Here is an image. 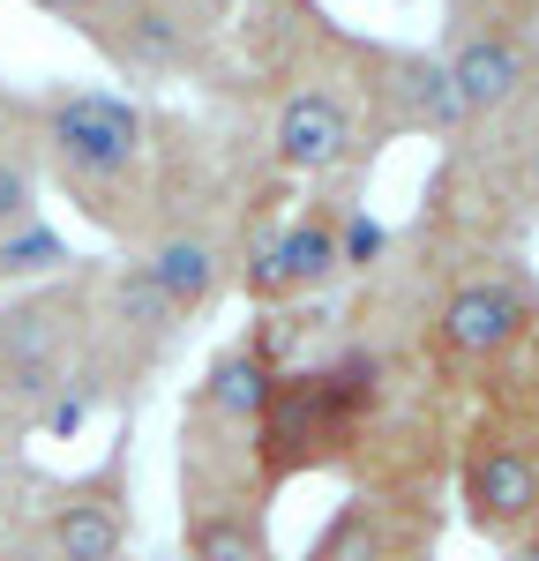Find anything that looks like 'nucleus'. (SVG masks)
Returning <instances> with one entry per match:
<instances>
[{
  "instance_id": "obj_6",
  "label": "nucleus",
  "mask_w": 539,
  "mask_h": 561,
  "mask_svg": "<svg viewBox=\"0 0 539 561\" xmlns=\"http://www.w3.org/2000/svg\"><path fill=\"white\" fill-rule=\"evenodd\" d=\"M457 502H465V524L494 547H509L539 517V427L517 420L502 397H488L457 442Z\"/></svg>"
},
{
  "instance_id": "obj_10",
  "label": "nucleus",
  "mask_w": 539,
  "mask_h": 561,
  "mask_svg": "<svg viewBox=\"0 0 539 561\" xmlns=\"http://www.w3.org/2000/svg\"><path fill=\"white\" fill-rule=\"evenodd\" d=\"M337 203H345V195H322V203H308V210L277 217L263 240L240 255L232 285H240L255 307H308V300H322V293L345 277V262H337Z\"/></svg>"
},
{
  "instance_id": "obj_5",
  "label": "nucleus",
  "mask_w": 539,
  "mask_h": 561,
  "mask_svg": "<svg viewBox=\"0 0 539 561\" xmlns=\"http://www.w3.org/2000/svg\"><path fill=\"white\" fill-rule=\"evenodd\" d=\"M83 277H90V293H83V367H76V382L98 404L105 397H135L165 367V352L180 345L187 322L165 307V293L150 285V270L135 255L90 262Z\"/></svg>"
},
{
  "instance_id": "obj_13",
  "label": "nucleus",
  "mask_w": 539,
  "mask_h": 561,
  "mask_svg": "<svg viewBox=\"0 0 539 561\" xmlns=\"http://www.w3.org/2000/svg\"><path fill=\"white\" fill-rule=\"evenodd\" d=\"M494 397H502L517 420H532V427H539V330L525 337V352L502 367V389H494Z\"/></svg>"
},
{
  "instance_id": "obj_18",
  "label": "nucleus",
  "mask_w": 539,
  "mask_h": 561,
  "mask_svg": "<svg viewBox=\"0 0 539 561\" xmlns=\"http://www.w3.org/2000/svg\"><path fill=\"white\" fill-rule=\"evenodd\" d=\"M398 561H435V547H420V554H398Z\"/></svg>"
},
{
  "instance_id": "obj_16",
  "label": "nucleus",
  "mask_w": 539,
  "mask_h": 561,
  "mask_svg": "<svg viewBox=\"0 0 539 561\" xmlns=\"http://www.w3.org/2000/svg\"><path fill=\"white\" fill-rule=\"evenodd\" d=\"M0 561H45V554H38V539H31V517L0 524Z\"/></svg>"
},
{
  "instance_id": "obj_9",
  "label": "nucleus",
  "mask_w": 539,
  "mask_h": 561,
  "mask_svg": "<svg viewBox=\"0 0 539 561\" xmlns=\"http://www.w3.org/2000/svg\"><path fill=\"white\" fill-rule=\"evenodd\" d=\"M359 105H367V142L375 150L404 142V135H435V142L465 135L443 53H420V45H359Z\"/></svg>"
},
{
  "instance_id": "obj_2",
  "label": "nucleus",
  "mask_w": 539,
  "mask_h": 561,
  "mask_svg": "<svg viewBox=\"0 0 539 561\" xmlns=\"http://www.w3.org/2000/svg\"><path fill=\"white\" fill-rule=\"evenodd\" d=\"M277 98H270V165L285 180H345L375 158L359 105V45L330 31L314 0H285Z\"/></svg>"
},
{
  "instance_id": "obj_17",
  "label": "nucleus",
  "mask_w": 539,
  "mask_h": 561,
  "mask_svg": "<svg viewBox=\"0 0 539 561\" xmlns=\"http://www.w3.org/2000/svg\"><path fill=\"white\" fill-rule=\"evenodd\" d=\"M509 561H539V517L525 524V531H517V539H509Z\"/></svg>"
},
{
  "instance_id": "obj_1",
  "label": "nucleus",
  "mask_w": 539,
  "mask_h": 561,
  "mask_svg": "<svg viewBox=\"0 0 539 561\" xmlns=\"http://www.w3.org/2000/svg\"><path fill=\"white\" fill-rule=\"evenodd\" d=\"M23 113H31V142H38V173L98 232L142 240L150 203H158V135H165L150 121V105L105 83H60L23 98Z\"/></svg>"
},
{
  "instance_id": "obj_12",
  "label": "nucleus",
  "mask_w": 539,
  "mask_h": 561,
  "mask_svg": "<svg viewBox=\"0 0 539 561\" xmlns=\"http://www.w3.org/2000/svg\"><path fill=\"white\" fill-rule=\"evenodd\" d=\"M337 262H345V277H375L390 262V225L367 217L359 203H337Z\"/></svg>"
},
{
  "instance_id": "obj_11",
  "label": "nucleus",
  "mask_w": 539,
  "mask_h": 561,
  "mask_svg": "<svg viewBox=\"0 0 539 561\" xmlns=\"http://www.w3.org/2000/svg\"><path fill=\"white\" fill-rule=\"evenodd\" d=\"M180 561H277L270 494H180Z\"/></svg>"
},
{
  "instance_id": "obj_3",
  "label": "nucleus",
  "mask_w": 539,
  "mask_h": 561,
  "mask_svg": "<svg viewBox=\"0 0 539 561\" xmlns=\"http://www.w3.org/2000/svg\"><path fill=\"white\" fill-rule=\"evenodd\" d=\"M532 330H539L532 270L509 248H472L443 277V293L427 300V314H420V352H427L435 375L472 382V375H502L525 352Z\"/></svg>"
},
{
  "instance_id": "obj_15",
  "label": "nucleus",
  "mask_w": 539,
  "mask_h": 561,
  "mask_svg": "<svg viewBox=\"0 0 539 561\" xmlns=\"http://www.w3.org/2000/svg\"><path fill=\"white\" fill-rule=\"evenodd\" d=\"M31 8H38V15H53V23H68L83 45H98V53H105V31H113V8H121V0H31Z\"/></svg>"
},
{
  "instance_id": "obj_8",
  "label": "nucleus",
  "mask_w": 539,
  "mask_h": 561,
  "mask_svg": "<svg viewBox=\"0 0 539 561\" xmlns=\"http://www.w3.org/2000/svg\"><path fill=\"white\" fill-rule=\"evenodd\" d=\"M225 31H232V0H121L105 60L121 76H210Z\"/></svg>"
},
{
  "instance_id": "obj_14",
  "label": "nucleus",
  "mask_w": 539,
  "mask_h": 561,
  "mask_svg": "<svg viewBox=\"0 0 539 561\" xmlns=\"http://www.w3.org/2000/svg\"><path fill=\"white\" fill-rule=\"evenodd\" d=\"M31 502H38V472L23 465V442L0 434V524L31 517Z\"/></svg>"
},
{
  "instance_id": "obj_4",
  "label": "nucleus",
  "mask_w": 539,
  "mask_h": 561,
  "mask_svg": "<svg viewBox=\"0 0 539 561\" xmlns=\"http://www.w3.org/2000/svg\"><path fill=\"white\" fill-rule=\"evenodd\" d=\"M83 270L90 262L45 277V285H23L0 307V434L8 442L38 434L45 412L60 404V389L83 367Z\"/></svg>"
},
{
  "instance_id": "obj_7",
  "label": "nucleus",
  "mask_w": 539,
  "mask_h": 561,
  "mask_svg": "<svg viewBox=\"0 0 539 561\" xmlns=\"http://www.w3.org/2000/svg\"><path fill=\"white\" fill-rule=\"evenodd\" d=\"M128 434L105 449V465L38 486V502H31V539L45 561H128Z\"/></svg>"
}]
</instances>
